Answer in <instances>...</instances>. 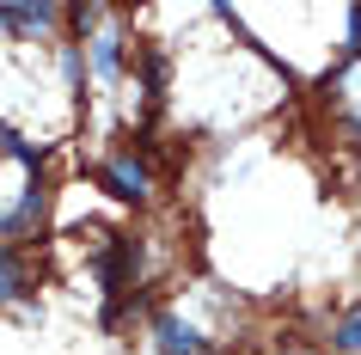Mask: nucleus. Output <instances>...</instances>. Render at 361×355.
I'll use <instances>...</instances> for the list:
<instances>
[{
	"label": "nucleus",
	"instance_id": "obj_6",
	"mask_svg": "<svg viewBox=\"0 0 361 355\" xmlns=\"http://www.w3.org/2000/svg\"><path fill=\"white\" fill-rule=\"evenodd\" d=\"M331 343H337L343 355H361V306H349V313L337 318V331H331Z\"/></svg>",
	"mask_w": 361,
	"mask_h": 355
},
{
	"label": "nucleus",
	"instance_id": "obj_1",
	"mask_svg": "<svg viewBox=\"0 0 361 355\" xmlns=\"http://www.w3.org/2000/svg\"><path fill=\"white\" fill-rule=\"evenodd\" d=\"M153 337H159V355H209V343H202L178 313H159V318H153Z\"/></svg>",
	"mask_w": 361,
	"mask_h": 355
},
{
	"label": "nucleus",
	"instance_id": "obj_4",
	"mask_svg": "<svg viewBox=\"0 0 361 355\" xmlns=\"http://www.w3.org/2000/svg\"><path fill=\"white\" fill-rule=\"evenodd\" d=\"M56 19V6H0V25H13V31H49Z\"/></svg>",
	"mask_w": 361,
	"mask_h": 355
},
{
	"label": "nucleus",
	"instance_id": "obj_11",
	"mask_svg": "<svg viewBox=\"0 0 361 355\" xmlns=\"http://www.w3.org/2000/svg\"><path fill=\"white\" fill-rule=\"evenodd\" d=\"M288 355H294V349H288Z\"/></svg>",
	"mask_w": 361,
	"mask_h": 355
},
{
	"label": "nucleus",
	"instance_id": "obj_5",
	"mask_svg": "<svg viewBox=\"0 0 361 355\" xmlns=\"http://www.w3.org/2000/svg\"><path fill=\"white\" fill-rule=\"evenodd\" d=\"M37 215H43V184H37V178H31V190H25V203L13 208L6 221H0V233H25V227L37 221Z\"/></svg>",
	"mask_w": 361,
	"mask_h": 355
},
{
	"label": "nucleus",
	"instance_id": "obj_10",
	"mask_svg": "<svg viewBox=\"0 0 361 355\" xmlns=\"http://www.w3.org/2000/svg\"><path fill=\"white\" fill-rule=\"evenodd\" d=\"M349 56H361V6L349 13Z\"/></svg>",
	"mask_w": 361,
	"mask_h": 355
},
{
	"label": "nucleus",
	"instance_id": "obj_3",
	"mask_svg": "<svg viewBox=\"0 0 361 355\" xmlns=\"http://www.w3.org/2000/svg\"><path fill=\"white\" fill-rule=\"evenodd\" d=\"M104 288L116 294V306H123V294H129V270H135V239H111V251H104ZM116 306H111V318H116Z\"/></svg>",
	"mask_w": 361,
	"mask_h": 355
},
{
	"label": "nucleus",
	"instance_id": "obj_8",
	"mask_svg": "<svg viewBox=\"0 0 361 355\" xmlns=\"http://www.w3.org/2000/svg\"><path fill=\"white\" fill-rule=\"evenodd\" d=\"M92 61H98V74H104V80H116V74H123V37H98L92 43Z\"/></svg>",
	"mask_w": 361,
	"mask_h": 355
},
{
	"label": "nucleus",
	"instance_id": "obj_2",
	"mask_svg": "<svg viewBox=\"0 0 361 355\" xmlns=\"http://www.w3.org/2000/svg\"><path fill=\"white\" fill-rule=\"evenodd\" d=\"M104 184L116 190V196H123V203H141V196H147V166H141V160H129V153H116L111 166H104Z\"/></svg>",
	"mask_w": 361,
	"mask_h": 355
},
{
	"label": "nucleus",
	"instance_id": "obj_9",
	"mask_svg": "<svg viewBox=\"0 0 361 355\" xmlns=\"http://www.w3.org/2000/svg\"><path fill=\"white\" fill-rule=\"evenodd\" d=\"M0 153H13V160H25V166H31V178H37V166H43V148H31V141H19V135L6 129V123H0Z\"/></svg>",
	"mask_w": 361,
	"mask_h": 355
},
{
	"label": "nucleus",
	"instance_id": "obj_7",
	"mask_svg": "<svg viewBox=\"0 0 361 355\" xmlns=\"http://www.w3.org/2000/svg\"><path fill=\"white\" fill-rule=\"evenodd\" d=\"M0 294H6V300H25V294H31V282H25V270H19L13 251H0Z\"/></svg>",
	"mask_w": 361,
	"mask_h": 355
}]
</instances>
